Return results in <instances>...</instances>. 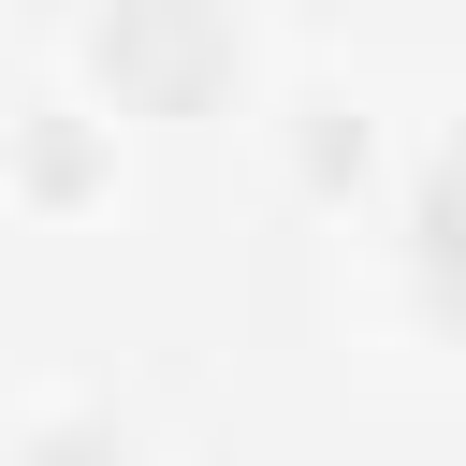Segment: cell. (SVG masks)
Returning <instances> with one entry per match:
<instances>
[{"mask_svg":"<svg viewBox=\"0 0 466 466\" xmlns=\"http://www.w3.org/2000/svg\"><path fill=\"white\" fill-rule=\"evenodd\" d=\"M422 291H437V320L466 335V131H451L437 175H422Z\"/></svg>","mask_w":466,"mask_h":466,"instance_id":"6da1fadb","label":"cell"}]
</instances>
